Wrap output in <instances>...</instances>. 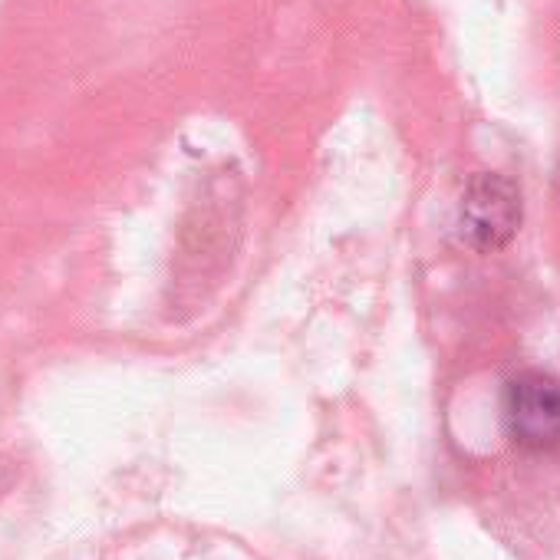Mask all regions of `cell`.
<instances>
[{"instance_id": "6da1fadb", "label": "cell", "mask_w": 560, "mask_h": 560, "mask_svg": "<svg viewBox=\"0 0 560 560\" xmlns=\"http://www.w3.org/2000/svg\"><path fill=\"white\" fill-rule=\"evenodd\" d=\"M524 208L521 191L511 178L498 172H478L458 201V241L478 254H494L508 247L521 228Z\"/></svg>"}, {"instance_id": "7a4b0ae2", "label": "cell", "mask_w": 560, "mask_h": 560, "mask_svg": "<svg viewBox=\"0 0 560 560\" xmlns=\"http://www.w3.org/2000/svg\"><path fill=\"white\" fill-rule=\"evenodd\" d=\"M508 432L524 448L560 445V380L547 373H521L504 396Z\"/></svg>"}]
</instances>
